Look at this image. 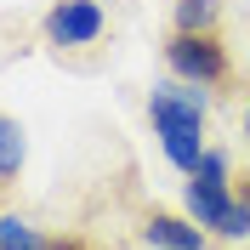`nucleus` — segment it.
<instances>
[{
	"instance_id": "7ed1b4c3",
	"label": "nucleus",
	"mask_w": 250,
	"mask_h": 250,
	"mask_svg": "<svg viewBox=\"0 0 250 250\" xmlns=\"http://www.w3.org/2000/svg\"><path fill=\"white\" fill-rule=\"evenodd\" d=\"M165 68L171 80H188V85H199V91H216L233 80V57L222 46V34H176L165 40Z\"/></svg>"
},
{
	"instance_id": "423d86ee",
	"label": "nucleus",
	"mask_w": 250,
	"mask_h": 250,
	"mask_svg": "<svg viewBox=\"0 0 250 250\" xmlns=\"http://www.w3.org/2000/svg\"><path fill=\"white\" fill-rule=\"evenodd\" d=\"M216 23H222V0H176L171 6L176 34H216Z\"/></svg>"
},
{
	"instance_id": "f257e3e1",
	"label": "nucleus",
	"mask_w": 250,
	"mask_h": 250,
	"mask_svg": "<svg viewBox=\"0 0 250 250\" xmlns=\"http://www.w3.org/2000/svg\"><path fill=\"white\" fill-rule=\"evenodd\" d=\"M148 120H154V137L165 148V159L182 176H193L205 159V120H210L205 91L188 85V80H165V85L148 91Z\"/></svg>"
},
{
	"instance_id": "f03ea898",
	"label": "nucleus",
	"mask_w": 250,
	"mask_h": 250,
	"mask_svg": "<svg viewBox=\"0 0 250 250\" xmlns=\"http://www.w3.org/2000/svg\"><path fill=\"white\" fill-rule=\"evenodd\" d=\"M182 205L205 233H216L228 222V210H233V154L228 148H205L199 171L182 182Z\"/></svg>"
},
{
	"instance_id": "39448f33",
	"label": "nucleus",
	"mask_w": 250,
	"mask_h": 250,
	"mask_svg": "<svg viewBox=\"0 0 250 250\" xmlns=\"http://www.w3.org/2000/svg\"><path fill=\"white\" fill-rule=\"evenodd\" d=\"M142 239H148V250H205L210 245V233L193 216H171V210H154L142 222Z\"/></svg>"
},
{
	"instance_id": "9d476101",
	"label": "nucleus",
	"mask_w": 250,
	"mask_h": 250,
	"mask_svg": "<svg viewBox=\"0 0 250 250\" xmlns=\"http://www.w3.org/2000/svg\"><path fill=\"white\" fill-rule=\"evenodd\" d=\"M245 142H250V108H245Z\"/></svg>"
},
{
	"instance_id": "20e7f679",
	"label": "nucleus",
	"mask_w": 250,
	"mask_h": 250,
	"mask_svg": "<svg viewBox=\"0 0 250 250\" xmlns=\"http://www.w3.org/2000/svg\"><path fill=\"white\" fill-rule=\"evenodd\" d=\"M40 34L51 51H85L108 34V6L103 0H51Z\"/></svg>"
},
{
	"instance_id": "1a4fd4ad",
	"label": "nucleus",
	"mask_w": 250,
	"mask_h": 250,
	"mask_svg": "<svg viewBox=\"0 0 250 250\" xmlns=\"http://www.w3.org/2000/svg\"><path fill=\"white\" fill-rule=\"evenodd\" d=\"M46 250H85V245H80V239H51Z\"/></svg>"
},
{
	"instance_id": "6e6552de",
	"label": "nucleus",
	"mask_w": 250,
	"mask_h": 250,
	"mask_svg": "<svg viewBox=\"0 0 250 250\" xmlns=\"http://www.w3.org/2000/svg\"><path fill=\"white\" fill-rule=\"evenodd\" d=\"M51 239L23 216H0V250H46Z\"/></svg>"
},
{
	"instance_id": "0eeeda50",
	"label": "nucleus",
	"mask_w": 250,
	"mask_h": 250,
	"mask_svg": "<svg viewBox=\"0 0 250 250\" xmlns=\"http://www.w3.org/2000/svg\"><path fill=\"white\" fill-rule=\"evenodd\" d=\"M23 159H29V142H23V125L12 120V114H0V188L17 182V171H23Z\"/></svg>"
}]
</instances>
